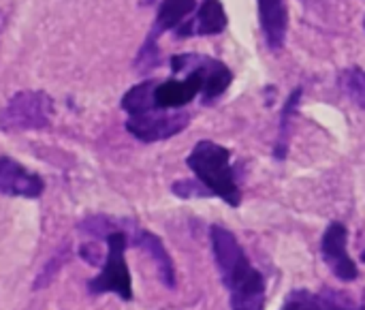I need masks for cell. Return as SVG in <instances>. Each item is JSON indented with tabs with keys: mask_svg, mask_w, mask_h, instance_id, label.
Listing matches in <instances>:
<instances>
[{
	"mask_svg": "<svg viewBox=\"0 0 365 310\" xmlns=\"http://www.w3.org/2000/svg\"><path fill=\"white\" fill-rule=\"evenodd\" d=\"M210 244L214 264L229 291L231 310H265V279L250 264L237 238L220 227H210Z\"/></svg>",
	"mask_w": 365,
	"mask_h": 310,
	"instance_id": "1",
	"label": "cell"
},
{
	"mask_svg": "<svg viewBox=\"0 0 365 310\" xmlns=\"http://www.w3.org/2000/svg\"><path fill=\"white\" fill-rule=\"evenodd\" d=\"M186 165L195 174V180H199L212 197H220L231 208L242 206L244 195L237 184L235 169L231 165L229 148L210 139H201L190 150Z\"/></svg>",
	"mask_w": 365,
	"mask_h": 310,
	"instance_id": "2",
	"label": "cell"
},
{
	"mask_svg": "<svg viewBox=\"0 0 365 310\" xmlns=\"http://www.w3.org/2000/svg\"><path fill=\"white\" fill-rule=\"evenodd\" d=\"M107 253L101 268V274L88 281V291L92 296L115 294L124 302L133 300V279L126 264V249H128V231L124 227H115L105 238Z\"/></svg>",
	"mask_w": 365,
	"mask_h": 310,
	"instance_id": "3",
	"label": "cell"
},
{
	"mask_svg": "<svg viewBox=\"0 0 365 310\" xmlns=\"http://www.w3.org/2000/svg\"><path fill=\"white\" fill-rule=\"evenodd\" d=\"M53 101L41 90L15 94L0 114V131H30L49 124Z\"/></svg>",
	"mask_w": 365,
	"mask_h": 310,
	"instance_id": "4",
	"label": "cell"
},
{
	"mask_svg": "<svg viewBox=\"0 0 365 310\" xmlns=\"http://www.w3.org/2000/svg\"><path fill=\"white\" fill-rule=\"evenodd\" d=\"M171 71L175 75H184L188 71L199 73V77L203 79V92H201V101L205 105L214 103L218 96H222L229 86L233 84V73L231 69L212 58V56H203V54H175L169 60Z\"/></svg>",
	"mask_w": 365,
	"mask_h": 310,
	"instance_id": "5",
	"label": "cell"
},
{
	"mask_svg": "<svg viewBox=\"0 0 365 310\" xmlns=\"http://www.w3.org/2000/svg\"><path fill=\"white\" fill-rule=\"evenodd\" d=\"M197 11V0H163L160 6H158V13H156V19L148 32V39L145 43L141 45L139 54H137V60H135V66L139 71H150L158 64V39L160 34L169 32V30H175L178 26H182L190 13Z\"/></svg>",
	"mask_w": 365,
	"mask_h": 310,
	"instance_id": "6",
	"label": "cell"
},
{
	"mask_svg": "<svg viewBox=\"0 0 365 310\" xmlns=\"http://www.w3.org/2000/svg\"><path fill=\"white\" fill-rule=\"evenodd\" d=\"M188 124H190V114L182 109H175V111L156 109V111L141 114V116H128L126 131L143 144H154V141L175 137Z\"/></svg>",
	"mask_w": 365,
	"mask_h": 310,
	"instance_id": "7",
	"label": "cell"
},
{
	"mask_svg": "<svg viewBox=\"0 0 365 310\" xmlns=\"http://www.w3.org/2000/svg\"><path fill=\"white\" fill-rule=\"evenodd\" d=\"M349 229L342 223H331L321 240V253L323 259L327 264V268L331 270V274L342 281V283H353L359 279V268L357 264L351 259L349 255Z\"/></svg>",
	"mask_w": 365,
	"mask_h": 310,
	"instance_id": "8",
	"label": "cell"
},
{
	"mask_svg": "<svg viewBox=\"0 0 365 310\" xmlns=\"http://www.w3.org/2000/svg\"><path fill=\"white\" fill-rule=\"evenodd\" d=\"M280 310H365V306L344 291L323 287L321 291L293 289Z\"/></svg>",
	"mask_w": 365,
	"mask_h": 310,
	"instance_id": "9",
	"label": "cell"
},
{
	"mask_svg": "<svg viewBox=\"0 0 365 310\" xmlns=\"http://www.w3.org/2000/svg\"><path fill=\"white\" fill-rule=\"evenodd\" d=\"M201 92H203V79L199 77V73L188 71L184 73V77H171L158 81L154 90V103L156 109L175 111L192 103Z\"/></svg>",
	"mask_w": 365,
	"mask_h": 310,
	"instance_id": "10",
	"label": "cell"
},
{
	"mask_svg": "<svg viewBox=\"0 0 365 310\" xmlns=\"http://www.w3.org/2000/svg\"><path fill=\"white\" fill-rule=\"evenodd\" d=\"M45 191V182L38 174L26 169L21 163L0 156V193L9 197L38 199Z\"/></svg>",
	"mask_w": 365,
	"mask_h": 310,
	"instance_id": "11",
	"label": "cell"
},
{
	"mask_svg": "<svg viewBox=\"0 0 365 310\" xmlns=\"http://www.w3.org/2000/svg\"><path fill=\"white\" fill-rule=\"evenodd\" d=\"M227 13L220 0H203L195 15L188 17L182 26L173 30L178 39H190V36H210L220 34L227 28Z\"/></svg>",
	"mask_w": 365,
	"mask_h": 310,
	"instance_id": "12",
	"label": "cell"
},
{
	"mask_svg": "<svg viewBox=\"0 0 365 310\" xmlns=\"http://www.w3.org/2000/svg\"><path fill=\"white\" fill-rule=\"evenodd\" d=\"M128 231V229H126ZM128 244L141 249L143 253H148L152 257V261L156 264V270H158V279L160 283L167 287V289H175V283H178V276H175V266H173V259L169 255V251L165 249L163 240L152 234V231H145V229H133L128 231Z\"/></svg>",
	"mask_w": 365,
	"mask_h": 310,
	"instance_id": "13",
	"label": "cell"
},
{
	"mask_svg": "<svg viewBox=\"0 0 365 310\" xmlns=\"http://www.w3.org/2000/svg\"><path fill=\"white\" fill-rule=\"evenodd\" d=\"M259 2V21L269 49H282L287 39L289 15L284 0H257Z\"/></svg>",
	"mask_w": 365,
	"mask_h": 310,
	"instance_id": "14",
	"label": "cell"
},
{
	"mask_svg": "<svg viewBox=\"0 0 365 310\" xmlns=\"http://www.w3.org/2000/svg\"><path fill=\"white\" fill-rule=\"evenodd\" d=\"M156 79H145L137 86H133L130 90H126V94L120 101V107L128 114V116H141V114H150L156 111V103H154V90H156Z\"/></svg>",
	"mask_w": 365,
	"mask_h": 310,
	"instance_id": "15",
	"label": "cell"
},
{
	"mask_svg": "<svg viewBox=\"0 0 365 310\" xmlns=\"http://www.w3.org/2000/svg\"><path fill=\"white\" fill-rule=\"evenodd\" d=\"M340 88L349 99H353L361 109H365V71L359 66L346 69L340 73Z\"/></svg>",
	"mask_w": 365,
	"mask_h": 310,
	"instance_id": "16",
	"label": "cell"
},
{
	"mask_svg": "<svg viewBox=\"0 0 365 310\" xmlns=\"http://www.w3.org/2000/svg\"><path fill=\"white\" fill-rule=\"evenodd\" d=\"M302 99V88H295L287 101V105L282 107V118H280V135H278V146H276V156L284 159L287 154V139H289V122H291V114L295 111V107L299 105Z\"/></svg>",
	"mask_w": 365,
	"mask_h": 310,
	"instance_id": "17",
	"label": "cell"
},
{
	"mask_svg": "<svg viewBox=\"0 0 365 310\" xmlns=\"http://www.w3.org/2000/svg\"><path fill=\"white\" fill-rule=\"evenodd\" d=\"M173 195L182 197V199H192V197H212L207 193V189L199 182V180H180V182H173L171 186Z\"/></svg>",
	"mask_w": 365,
	"mask_h": 310,
	"instance_id": "18",
	"label": "cell"
},
{
	"mask_svg": "<svg viewBox=\"0 0 365 310\" xmlns=\"http://www.w3.org/2000/svg\"><path fill=\"white\" fill-rule=\"evenodd\" d=\"M364 28H365V19H364Z\"/></svg>",
	"mask_w": 365,
	"mask_h": 310,
	"instance_id": "19",
	"label": "cell"
}]
</instances>
